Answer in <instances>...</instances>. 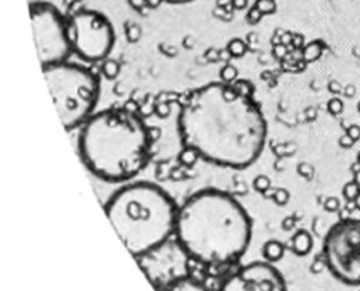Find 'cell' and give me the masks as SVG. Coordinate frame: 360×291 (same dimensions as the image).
Segmentation results:
<instances>
[{
    "mask_svg": "<svg viewBox=\"0 0 360 291\" xmlns=\"http://www.w3.org/2000/svg\"><path fill=\"white\" fill-rule=\"evenodd\" d=\"M183 145L207 162L245 169L265 148L268 125L261 108L242 89L211 82L192 91L181 105Z\"/></svg>",
    "mask_w": 360,
    "mask_h": 291,
    "instance_id": "cell-1",
    "label": "cell"
},
{
    "mask_svg": "<svg viewBox=\"0 0 360 291\" xmlns=\"http://www.w3.org/2000/svg\"><path fill=\"white\" fill-rule=\"evenodd\" d=\"M175 239L184 254L209 266L234 263L247 252L252 220L234 196L203 189L178 208Z\"/></svg>",
    "mask_w": 360,
    "mask_h": 291,
    "instance_id": "cell-2",
    "label": "cell"
},
{
    "mask_svg": "<svg viewBox=\"0 0 360 291\" xmlns=\"http://www.w3.org/2000/svg\"><path fill=\"white\" fill-rule=\"evenodd\" d=\"M150 148L144 121L123 108L103 109L80 127L82 161L93 175L107 182L137 176L148 162Z\"/></svg>",
    "mask_w": 360,
    "mask_h": 291,
    "instance_id": "cell-3",
    "label": "cell"
},
{
    "mask_svg": "<svg viewBox=\"0 0 360 291\" xmlns=\"http://www.w3.org/2000/svg\"><path fill=\"white\" fill-rule=\"evenodd\" d=\"M104 212L127 250L144 257L174 234L178 208L158 185L133 182L108 197Z\"/></svg>",
    "mask_w": 360,
    "mask_h": 291,
    "instance_id": "cell-4",
    "label": "cell"
},
{
    "mask_svg": "<svg viewBox=\"0 0 360 291\" xmlns=\"http://www.w3.org/2000/svg\"><path fill=\"white\" fill-rule=\"evenodd\" d=\"M58 118L67 131L82 127L93 115L100 81L94 73L69 61L42 69Z\"/></svg>",
    "mask_w": 360,
    "mask_h": 291,
    "instance_id": "cell-5",
    "label": "cell"
},
{
    "mask_svg": "<svg viewBox=\"0 0 360 291\" xmlns=\"http://www.w3.org/2000/svg\"><path fill=\"white\" fill-rule=\"evenodd\" d=\"M323 261L332 276L348 285H360V219L336 221L323 240Z\"/></svg>",
    "mask_w": 360,
    "mask_h": 291,
    "instance_id": "cell-6",
    "label": "cell"
},
{
    "mask_svg": "<svg viewBox=\"0 0 360 291\" xmlns=\"http://www.w3.org/2000/svg\"><path fill=\"white\" fill-rule=\"evenodd\" d=\"M30 21L42 69L67 61L73 53L69 21L58 9L47 2H33L30 3Z\"/></svg>",
    "mask_w": 360,
    "mask_h": 291,
    "instance_id": "cell-7",
    "label": "cell"
},
{
    "mask_svg": "<svg viewBox=\"0 0 360 291\" xmlns=\"http://www.w3.org/2000/svg\"><path fill=\"white\" fill-rule=\"evenodd\" d=\"M71 50L87 63H98L108 57L115 41L113 25L95 10L83 9L69 19Z\"/></svg>",
    "mask_w": 360,
    "mask_h": 291,
    "instance_id": "cell-8",
    "label": "cell"
},
{
    "mask_svg": "<svg viewBox=\"0 0 360 291\" xmlns=\"http://www.w3.org/2000/svg\"><path fill=\"white\" fill-rule=\"evenodd\" d=\"M219 291H288L282 274L265 261L249 263L228 277Z\"/></svg>",
    "mask_w": 360,
    "mask_h": 291,
    "instance_id": "cell-9",
    "label": "cell"
},
{
    "mask_svg": "<svg viewBox=\"0 0 360 291\" xmlns=\"http://www.w3.org/2000/svg\"><path fill=\"white\" fill-rule=\"evenodd\" d=\"M164 291H208L207 287L195 279L184 276L181 279L172 281L164 288Z\"/></svg>",
    "mask_w": 360,
    "mask_h": 291,
    "instance_id": "cell-10",
    "label": "cell"
},
{
    "mask_svg": "<svg viewBox=\"0 0 360 291\" xmlns=\"http://www.w3.org/2000/svg\"><path fill=\"white\" fill-rule=\"evenodd\" d=\"M312 244H313L312 237H310V234L308 233V232H305V230L297 232V233L293 236V239H292V249H293V252L296 254H301V256L309 253L310 249H312Z\"/></svg>",
    "mask_w": 360,
    "mask_h": 291,
    "instance_id": "cell-11",
    "label": "cell"
},
{
    "mask_svg": "<svg viewBox=\"0 0 360 291\" xmlns=\"http://www.w3.org/2000/svg\"><path fill=\"white\" fill-rule=\"evenodd\" d=\"M284 253V247L278 241H269L265 246V254L272 260H278Z\"/></svg>",
    "mask_w": 360,
    "mask_h": 291,
    "instance_id": "cell-12",
    "label": "cell"
},
{
    "mask_svg": "<svg viewBox=\"0 0 360 291\" xmlns=\"http://www.w3.org/2000/svg\"><path fill=\"white\" fill-rule=\"evenodd\" d=\"M159 2H165L168 5H185V3H191L194 0H159Z\"/></svg>",
    "mask_w": 360,
    "mask_h": 291,
    "instance_id": "cell-13",
    "label": "cell"
},
{
    "mask_svg": "<svg viewBox=\"0 0 360 291\" xmlns=\"http://www.w3.org/2000/svg\"><path fill=\"white\" fill-rule=\"evenodd\" d=\"M359 291H360V290H359Z\"/></svg>",
    "mask_w": 360,
    "mask_h": 291,
    "instance_id": "cell-14",
    "label": "cell"
}]
</instances>
